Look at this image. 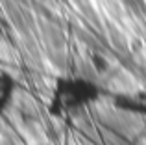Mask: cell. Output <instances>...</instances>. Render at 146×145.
<instances>
[{
    "label": "cell",
    "instance_id": "cell-1",
    "mask_svg": "<svg viewBox=\"0 0 146 145\" xmlns=\"http://www.w3.org/2000/svg\"><path fill=\"white\" fill-rule=\"evenodd\" d=\"M2 95H4V89H2V84H0V102H2Z\"/></svg>",
    "mask_w": 146,
    "mask_h": 145
}]
</instances>
